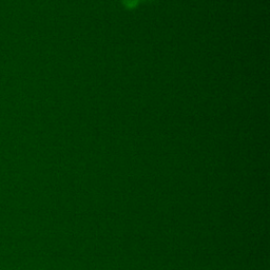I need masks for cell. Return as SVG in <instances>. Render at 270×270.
Segmentation results:
<instances>
[{
  "instance_id": "1",
  "label": "cell",
  "mask_w": 270,
  "mask_h": 270,
  "mask_svg": "<svg viewBox=\"0 0 270 270\" xmlns=\"http://www.w3.org/2000/svg\"><path fill=\"white\" fill-rule=\"evenodd\" d=\"M141 0H122V3L125 4L127 9H133L138 3H140Z\"/></svg>"
}]
</instances>
